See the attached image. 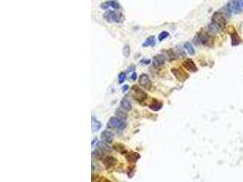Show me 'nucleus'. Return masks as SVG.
<instances>
[{
  "label": "nucleus",
  "mask_w": 243,
  "mask_h": 182,
  "mask_svg": "<svg viewBox=\"0 0 243 182\" xmlns=\"http://www.w3.org/2000/svg\"><path fill=\"white\" fill-rule=\"evenodd\" d=\"M116 115H117L118 117H119L121 119H126L127 118L126 114H124L123 112H121L120 110H117V112H116Z\"/></svg>",
  "instance_id": "nucleus-28"
},
{
  "label": "nucleus",
  "mask_w": 243,
  "mask_h": 182,
  "mask_svg": "<svg viewBox=\"0 0 243 182\" xmlns=\"http://www.w3.org/2000/svg\"><path fill=\"white\" fill-rule=\"evenodd\" d=\"M227 16H225L221 10L217 11L213 14L212 16V22H214L215 24H217L219 28H224L226 26V23H227Z\"/></svg>",
  "instance_id": "nucleus-3"
},
{
  "label": "nucleus",
  "mask_w": 243,
  "mask_h": 182,
  "mask_svg": "<svg viewBox=\"0 0 243 182\" xmlns=\"http://www.w3.org/2000/svg\"><path fill=\"white\" fill-rule=\"evenodd\" d=\"M101 139L103 141H105L106 143H111L114 139V134L109 131V130H104L101 133Z\"/></svg>",
  "instance_id": "nucleus-11"
},
{
  "label": "nucleus",
  "mask_w": 243,
  "mask_h": 182,
  "mask_svg": "<svg viewBox=\"0 0 243 182\" xmlns=\"http://www.w3.org/2000/svg\"><path fill=\"white\" fill-rule=\"evenodd\" d=\"M162 106H163V104L161 102L158 101L157 99H152L151 103L148 104V107L153 111H159V109H162Z\"/></svg>",
  "instance_id": "nucleus-15"
},
{
  "label": "nucleus",
  "mask_w": 243,
  "mask_h": 182,
  "mask_svg": "<svg viewBox=\"0 0 243 182\" xmlns=\"http://www.w3.org/2000/svg\"><path fill=\"white\" fill-rule=\"evenodd\" d=\"M182 66H183V67L185 68V69H186L187 71H189V72L194 73V72H196L197 70H198V67H197V66L195 65L194 61L192 59H189V58L184 60Z\"/></svg>",
  "instance_id": "nucleus-10"
},
{
  "label": "nucleus",
  "mask_w": 243,
  "mask_h": 182,
  "mask_svg": "<svg viewBox=\"0 0 243 182\" xmlns=\"http://www.w3.org/2000/svg\"><path fill=\"white\" fill-rule=\"evenodd\" d=\"M171 72H172L173 75H174V77L178 79V81H180V82L186 81L187 79L189 78V75L186 71L181 69V68H178V67L172 68Z\"/></svg>",
  "instance_id": "nucleus-6"
},
{
  "label": "nucleus",
  "mask_w": 243,
  "mask_h": 182,
  "mask_svg": "<svg viewBox=\"0 0 243 182\" xmlns=\"http://www.w3.org/2000/svg\"><path fill=\"white\" fill-rule=\"evenodd\" d=\"M140 63L143 64V65H148L150 63V60L149 59H142L140 61Z\"/></svg>",
  "instance_id": "nucleus-30"
},
{
  "label": "nucleus",
  "mask_w": 243,
  "mask_h": 182,
  "mask_svg": "<svg viewBox=\"0 0 243 182\" xmlns=\"http://www.w3.org/2000/svg\"><path fill=\"white\" fill-rule=\"evenodd\" d=\"M154 44H155V37L153 36H150L146 39V41L142 44V47L143 48H148V47H149V46H153Z\"/></svg>",
  "instance_id": "nucleus-21"
},
{
  "label": "nucleus",
  "mask_w": 243,
  "mask_h": 182,
  "mask_svg": "<svg viewBox=\"0 0 243 182\" xmlns=\"http://www.w3.org/2000/svg\"><path fill=\"white\" fill-rule=\"evenodd\" d=\"M102 154H103L102 151H100L99 149H96L95 151L92 152V157L93 158H100V157H102Z\"/></svg>",
  "instance_id": "nucleus-27"
},
{
  "label": "nucleus",
  "mask_w": 243,
  "mask_h": 182,
  "mask_svg": "<svg viewBox=\"0 0 243 182\" xmlns=\"http://www.w3.org/2000/svg\"><path fill=\"white\" fill-rule=\"evenodd\" d=\"M219 29H221L219 26L217 24H215L214 22H211L209 25V32L210 34H216L219 31Z\"/></svg>",
  "instance_id": "nucleus-20"
},
{
  "label": "nucleus",
  "mask_w": 243,
  "mask_h": 182,
  "mask_svg": "<svg viewBox=\"0 0 243 182\" xmlns=\"http://www.w3.org/2000/svg\"><path fill=\"white\" fill-rule=\"evenodd\" d=\"M102 162L104 164V166H105L108 169H109V168H112L113 167H115L116 165H117L118 160L113 156L108 155L102 158Z\"/></svg>",
  "instance_id": "nucleus-9"
},
{
  "label": "nucleus",
  "mask_w": 243,
  "mask_h": 182,
  "mask_svg": "<svg viewBox=\"0 0 243 182\" xmlns=\"http://www.w3.org/2000/svg\"><path fill=\"white\" fill-rule=\"evenodd\" d=\"M152 61L155 67H160L165 64V58L163 55H156Z\"/></svg>",
  "instance_id": "nucleus-14"
},
{
  "label": "nucleus",
  "mask_w": 243,
  "mask_h": 182,
  "mask_svg": "<svg viewBox=\"0 0 243 182\" xmlns=\"http://www.w3.org/2000/svg\"><path fill=\"white\" fill-rule=\"evenodd\" d=\"M100 7L104 10H107L109 7H112L114 9H119V4L117 1H114V0H110V1H107L105 3L101 4Z\"/></svg>",
  "instance_id": "nucleus-12"
},
{
  "label": "nucleus",
  "mask_w": 243,
  "mask_h": 182,
  "mask_svg": "<svg viewBox=\"0 0 243 182\" xmlns=\"http://www.w3.org/2000/svg\"><path fill=\"white\" fill-rule=\"evenodd\" d=\"M120 109L124 110V111H130L132 109L131 103L129 102V100H128L127 98H123L120 101Z\"/></svg>",
  "instance_id": "nucleus-16"
},
{
  "label": "nucleus",
  "mask_w": 243,
  "mask_h": 182,
  "mask_svg": "<svg viewBox=\"0 0 243 182\" xmlns=\"http://www.w3.org/2000/svg\"><path fill=\"white\" fill-rule=\"evenodd\" d=\"M238 1H239V4H240V7L241 11H243V0H238Z\"/></svg>",
  "instance_id": "nucleus-32"
},
{
  "label": "nucleus",
  "mask_w": 243,
  "mask_h": 182,
  "mask_svg": "<svg viewBox=\"0 0 243 182\" xmlns=\"http://www.w3.org/2000/svg\"><path fill=\"white\" fill-rule=\"evenodd\" d=\"M129 89V86H124L123 87V88H122V90H123V92H126L127 90Z\"/></svg>",
  "instance_id": "nucleus-33"
},
{
  "label": "nucleus",
  "mask_w": 243,
  "mask_h": 182,
  "mask_svg": "<svg viewBox=\"0 0 243 182\" xmlns=\"http://www.w3.org/2000/svg\"><path fill=\"white\" fill-rule=\"evenodd\" d=\"M127 127V124L124 119H121L118 117H111L108 122V128H116L118 130H123Z\"/></svg>",
  "instance_id": "nucleus-2"
},
{
  "label": "nucleus",
  "mask_w": 243,
  "mask_h": 182,
  "mask_svg": "<svg viewBox=\"0 0 243 182\" xmlns=\"http://www.w3.org/2000/svg\"><path fill=\"white\" fill-rule=\"evenodd\" d=\"M91 127H92V131L93 132H96L97 131V130H99L100 128H101V123L97 120V119H95L94 117H92V121H91Z\"/></svg>",
  "instance_id": "nucleus-18"
},
{
  "label": "nucleus",
  "mask_w": 243,
  "mask_h": 182,
  "mask_svg": "<svg viewBox=\"0 0 243 182\" xmlns=\"http://www.w3.org/2000/svg\"><path fill=\"white\" fill-rule=\"evenodd\" d=\"M123 55L125 56V58H129L130 55V47L129 45H126L123 48Z\"/></svg>",
  "instance_id": "nucleus-24"
},
{
  "label": "nucleus",
  "mask_w": 243,
  "mask_h": 182,
  "mask_svg": "<svg viewBox=\"0 0 243 182\" xmlns=\"http://www.w3.org/2000/svg\"><path fill=\"white\" fill-rule=\"evenodd\" d=\"M230 37H231V44H232V46H238L240 44L241 39L236 31H234L232 34H231Z\"/></svg>",
  "instance_id": "nucleus-17"
},
{
  "label": "nucleus",
  "mask_w": 243,
  "mask_h": 182,
  "mask_svg": "<svg viewBox=\"0 0 243 182\" xmlns=\"http://www.w3.org/2000/svg\"><path fill=\"white\" fill-rule=\"evenodd\" d=\"M113 147H114V149L116 151H118V152L121 153V154H123V155H126L127 153H128V151H127V149H126V147L122 144H116V145L113 146Z\"/></svg>",
  "instance_id": "nucleus-19"
},
{
  "label": "nucleus",
  "mask_w": 243,
  "mask_h": 182,
  "mask_svg": "<svg viewBox=\"0 0 243 182\" xmlns=\"http://www.w3.org/2000/svg\"><path fill=\"white\" fill-rule=\"evenodd\" d=\"M125 156H126V159L130 164L136 163L137 159H140V154H137L136 152H128Z\"/></svg>",
  "instance_id": "nucleus-13"
},
{
  "label": "nucleus",
  "mask_w": 243,
  "mask_h": 182,
  "mask_svg": "<svg viewBox=\"0 0 243 182\" xmlns=\"http://www.w3.org/2000/svg\"><path fill=\"white\" fill-rule=\"evenodd\" d=\"M130 78L132 79V80H136V79H137V74L134 72V73H133L132 75H131V77H130Z\"/></svg>",
  "instance_id": "nucleus-31"
},
{
  "label": "nucleus",
  "mask_w": 243,
  "mask_h": 182,
  "mask_svg": "<svg viewBox=\"0 0 243 182\" xmlns=\"http://www.w3.org/2000/svg\"><path fill=\"white\" fill-rule=\"evenodd\" d=\"M227 8L229 10L230 13L233 14H240L241 12L238 0H231V1H229L227 5Z\"/></svg>",
  "instance_id": "nucleus-8"
},
{
  "label": "nucleus",
  "mask_w": 243,
  "mask_h": 182,
  "mask_svg": "<svg viewBox=\"0 0 243 182\" xmlns=\"http://www.w3.org/2000/svg\"><path fill=\"white\" fill-rule=\"evenodd\" d=\"M95 182H111L110 180H108V179L104 178V177H99L97 179L95 180Z\"/></svg>",
  "instance_id": "nucleus-29"
},
{
  "label": "nucleus",
  "mask_w": 243,
  "mask_h": 182,
  "mask_svg": "<svg viewBox=\"0 0 243 182\" xmlns=\"http://www.w3.org/2000/svg\"><path fill=\"white\" fill-rule=\"evenodd\" d=\"M104 19L108 23H113V22H120L122 20L123 16L121 14L115 12V11H107L103 16Z\"/></svg>",
  "instance_id": "nucleus-4"
},
{
  "label": "nucleus",
  "mask_w": 243,
  "mask_h": 182,
  "mask_svg": "<svg viewBox=\"0 0 243 182\" xmlns=\"http://www.w3.org/2000/svg\"><path fill=\"white\" fill-rule=\"evenodd\" d=\"M184 48L188 51V53L189 55H194L195 54V49L192 47V45L190 44L189 42H186V43L184 44Z\"/></svg>",
  "instance_id": "nucleus-22"
},
{
  "label": "nucleus",
  "mask_w": 243,
  "mask_h": 182,
  "mask_svg": "<svg viewBox=\"0 0 243 182\" xmlns=\"http://www.w3.org/2000/svg\"><path fill=\"white\" fill-rule=\"evenodd\" d=\"M166 52H167V60L172 61V60H174L176 58V53L172 49L167 50V51H166Z\"/></svg>",
  "instance_id": "nucleus-23"
},
{
  "label": "nucleus",
  "mask_w": 243,
  "mask_h": 182,
  "mask_svg": "<svg viewBox=\"0 0 243 182\" xmlns=\"http://www.w3.org/2000/svg\"><path fill=\"white\" fill-rule=\"evenodd\" d=\"M169 32H167V31H162L159 35V41H162V40H164V39L166 38V37H169Z\"/></svg>",
  "instance_id": "nucleus-25"
},
{
  "label": "nucleus",
  "mask_w": 243,
  "mask_h": 182,
  "mask_svg": "<svg viewBox=\"0 0 243 182\" xmlns=\"http://www.w3.org/2000/svg\"><path fill=\"white\" fill-rule=\"evenodd\" d=\"M118 83L119 84H122L125 80H126V74L124 72H121L118 74Z\"/></svg>",
  "instance_id": "nucleus-26"
},
{
  "label": "nucleus",
  "mask_w": 243,
  "mask_h": 182,
  "mask_svg": "<svg viewBox=\"0 0 243 182\" xmlns=\"http://www.w3.org/2000/svg\"><path fill=\"white\" fill-rule=\"evenodd\" d=\"M131 90H132V96L136 100L140 101V102L146 100L147 96H148L147 93L145 92V91H143L138 86H136V85L135 86H133Z\"/></svg>",
  "instance_id": "nucleus-5"
},
{
  "label": "nucleus",
  "mask_w": 243,
  "mask_h": 182,
  "mask_svg": "<svg viewBox=\"0 0 243 182\" xmlns=\"http://www.w3.org/2000/svg\"><path fill=\"white\" fill-rule=\"evenodd\" d=\"M194 42L196 45L201 44L203 46H207V47H211L213 44V39L209 33L199 32L197 34L196 37L194 38Z\"/></svg>",
  "instance_id": "nucleus-1"
},
{
  "label": "nucleus",
  "mask_w": 243,
  "mask_h": 182,
  "mask_svg": "<svg viewBox=\"0 0 243 182\" xmlns=\"http://www.w3.org/2000/svg\"><path fill=\"white\" fill-rule=\"evenodd\" d=\"M138 81H140V85L144 88L146 90H150L151 89V86H152V83L151 80L149 79L148 76L146 75V74H142V75L140 77V79H138Z\"/></svg>",
  "instance_id": "nucleus-7"
}]
</instances>
